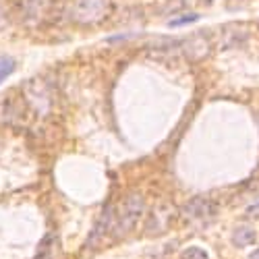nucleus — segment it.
Masks as SVG:
<instances>
[{"label": "nucleus", "instance_id": "1", "mask_svg": "<svg viewBox=\"0 0 259 259\" xmlns=\"http://www.w3.org/2000/svg\"><path fill=\"white\" fill-rule=\"evenodd\" d=\"M143 209H145V203H143V197L133 193L128 195L122 205L116 209V218H114V226H112V232L114 236H124L128 234L139 222V218L143 215Z\"/></svg>", "mask_w": 259, "mask_h": 259}, {"label": "nucleus", "instance_id": "2", "mask_svg": "<svg viewBox=\"0 0 259 259\" xmlns=\"http://www.w3.org/2000/svg\"><path fill=\"white\" fill-rule=\"evenodd\" d=\"M106 0H77L73 7V17L79 23H94L106 15Z\"/></svg>", "mask_w": 259, "mask_h": 259}, {"label": "nucleus", "instance_id": "3", "mask_svg": "<svg viewBox=\"0 0 259 259\" xmlns=\"http://www.w3.org/2000/svg\"><path fill=\"white\" fill-rule=\"evenodd\" d=\"M183 213H185V218L191 220V222H207L215 213V203L209 201L207 197H195L185 205Z\"/></svg>", "mask_w": 259, "mask_h": 259}, {"label": "nucleus", "instance_id": "4", "mask_svg": "<svg viewBox=\"0 0 259 259\" xmlns=\"http://www.w3.org/2000/svg\"><path fill=\"white\" fill-rule=\"evenodd\" d=\"M114 218H116V209H114V205H108L106 209H104V213H102V218L98 220V224L94 226V230L90 232V236H88V243H85V247L88 249H92V247H96L104 236L108 234V232H112V226H114Z\"/></svg>", "mask_w": 259, "mask_h": 259}, {"label": "nucleus", "instance_id": "5", "mask_svg": "<svg viewBox=\"0 0 259 259\" xmlns=\"http://www.w3.org/2000/svg\"><path fill=\"white\" fill-rule=\"evenodd\" d=\"M255 241H257V232L251 226H239V228L232 232V243L236 247H249Z\"/></svg>", "mask_w": 259, "mask_h": 259}, {"label": "nucleus", "instance_id": "6", "mask_svg": "<svg viewBox=\"0 0 259 259\" xmlns=\"http://www.w3.org/2000/svg\"><path fill=\"white\" fill-rule=\"evenodd\" d=\"M13 71H15V60L11 56L0 54V83H3L7 77H11Z\"/></svg>", "mask_w": 259, "mask_h": 259}, {"label": "nucleus", "instance_id": "7", "mask_svg": "<svg viewBox=\"0 0 259 259\" xmlns=\"http://www.w3.org/2000/svg\"><path fill=\"white\" fill-rule=\"evenodd\" d=\"M181 259H211V257L199 247H189L181 253Z\"/></svg>", "mask_w": 259, "mask_h": 259}, {"label": "nucleus", "instance_id": "8", "mask_svg": "<svg viewBox=\"0 0 259 259\" xmlns=\"http://www.w3.org/2000/svg\"><path fill=\"white\" fill-rule=\"evenodd\" d=\"M199 17L197 15H183V17H177V19H172L170 21V27H181V25H187V23H191V21H197Z\"/></svg>", "mask_w": 259, "mask_h": 259}, {"label": "nucleus", "instance_id": "9", "mask_svg": "<svg viewBox=\"0 0 259 259\" xmlns=\"http://www.w3.org/2000/svg\"><path fill=\"white\" fill-rule=\"evenodd\" d=\"M247 215H259V201H257V203H253V205L247 209Z\"/></svg>", "mask_w": 259, "mask_h": 259}, {"label": "nucleus", "instance_id": "10", "mask_svg": "<svg viewBox=\"0 0 259 259\" xmlns=\"http://www.w3.org/2000/svg\"><path fill=\"white\" fill-rule=\"evenodd\" d=\"M249 259H259V247H257V251H253V253L249 255Z\"/></svg>", "mask_w": 259, "mask_h": 259}]
</instances>
